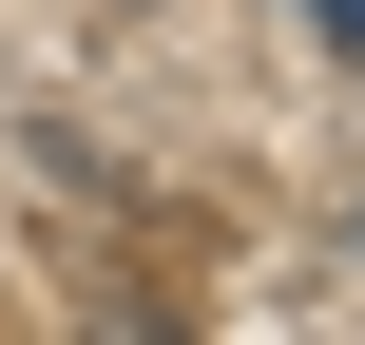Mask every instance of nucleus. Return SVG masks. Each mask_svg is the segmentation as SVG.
I'll return each mask as SVG.
<instances>
[{"instance_id": "obj_1", "label": "nucleus", "mask_w": 365, "mask_h": 345, "mask_svg": "<svg viewBox=\"0 0 365 345\" xmlns=\"http://www.w3.org/2000/svg\"><path fill=\"white\" fill-rule=\"evenodd\" d=\"M308 19H327V38H365V0H308Z\"/></svg>"}]
</instances>
